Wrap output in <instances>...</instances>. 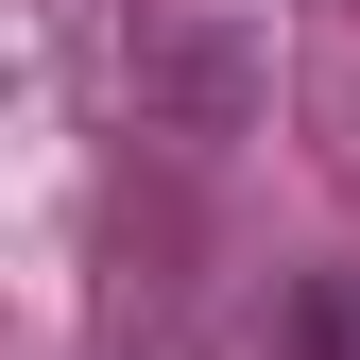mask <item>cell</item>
Wrapping results in <instances>:
<instances>
[]
</instances>
